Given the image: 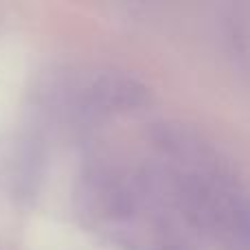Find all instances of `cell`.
Instances as JSON below:
<instances>
[{
	"instance_id": "6da1fadb",
	"label": "cell",
	"mask_w": 250,
	"mask_h": 250,
	"mask_svg": "<svg viewBox=\"0 0 250 250\" xmlns=\"http://www.w3.org/2000/svg\"><path fill=\"white\" fill-rule=\"evenodd\" d=\"M145 88L125 75H105L92 86V101L108 112H125L145 101Z\"/></svg>"
}]
</instances>
